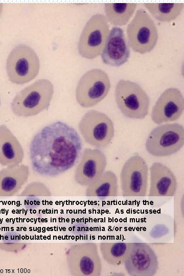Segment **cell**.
Here are the masks:
<instances>
[{"mask_svg":"<svg viewBox=\"0 0 184 276\" xmlns=\"http://www.w3.org/2000/svg\"><path fill=\"white\" fill-rule=\"evenodd\" d=\"M82 142L77 130L61 121L44 126L32 139L29 157L32 169L44 176L56 177L79 161Z\"/></svg>","mask_w":184,"mask_h":276,"instance_id":"1","label":"cell"},{"mask_svg":"<svg viewBox=\"0 0 184 276\" xmlns=\"http://www.w3.org/2000/svg\"><path fill=\"white\" fill-rule=\"evenodd\" d=\"M54 85L40 79L19 91L11 103L13 113L18 117L34 116L48 109L53 97Z\"/></svg>","mask_w":184,"mask_h":276,"instance_id":"2","label":"cell"},{"mask_svg":"<svg viewBox=\"0 0 184 276\" xmlns=\"http://www.w3.org/2000/svg\"><path fill=\"white\" fill-rule=\"evenodd\" d=\"M114 97L118 108L125 117L142 120L148 114L150 98L138 83L119 80L115 87Z\"/></svg>","mask_w":184,"mask_h":276,"instance_id":"3","label":"cell"},{"mask_svg":"<svg viewBox=\"0 0 184 276\" xmlns=\"http://www.w3.org/2000/svg\"><path fill=\"white\" fill-rule=\"evenodd\" d=\"M40 67L36 52L25 44H18L10 51L6 60V72L9 81L17 85L27 83L38 75Z\"/></svg>","mask_w":184,"mask_h":276,"instance_id":"4","label":"cell"},{"mask_svg":"<svg viewBox=\"0 0 184 276\" xmlns=\"http://www.w3.org/2000/svg\"><path fill=\"white\" fill-rule=\"evenodd\" d=\"M68 272L72 276H100L102 264L95 242H77L70 245L66 252Z\"/></svg>","mask_w":184,"mask_h":276,"instance_id":"5","label":"cell"},{"mask_svg":"<svg viewBox=\"0 0 184 276\" xmlns=\"http://www.w3.org/2000/svg\"><path fill=\"white\" fill-rule=\"evenodd\" d=\"M126 33L129 47L141 54L151 52L158 39V30L154 20L142 8L136 11L134 17L128 24Z\"/></svg>","mask_w":184,"mask_h":276,"instance_id":"6","label":"cell"},{"mask_svg":"<svg viewBox=\"0 0 184 276\" xmlns=\"http://www.w3.org/2000/svg\"><path fill=\"white\" fill-rule=\"evenodd\" d=\"M183 145V126L178 123H167L156 127L150 132L145 147L151 155L163 157L176 153Z\"/></svg>","mask_w":184,"mask_h":276,"instance_id":"7","label":"cell"},{"mask_svg":"<svg viewBox=\"0 0 184 276\" xmlns=\"http://www.w3.org/2000/svg\"><path fill=\"white\" fill-rule=\"evenodd\" d=\"M109 26L105 15H92L85 24L77 43L79 55L87 59L100 56L109 33Z\"/></svg>","mask_w":184,"mask_h":276,"instance_id":"8","label":"cell"},{"mask_svg":"<svg viewBox=\"0 0 184 276\" xmlns=\"http://www.w3.org/2000/svg\"><path fill=\"white\" fill-rule=\"evenodd\" d=\"M78 129L85 142L97 148H104L111 142L114 126L111 119L101 111L88 110L81 119Z\"/></svg>","mask_w":184,"mask_h":276,"instance_id":"9","label":"cell"},{"mask_svg":"<svg viewBox=\"0 0 184 276\" xmlns=\"http://www.w3.org/2000/svg\"><path fill=\"white\" fill-rule=\"evenodd\" d=\"M111 83L108 74L100 68H92L80 78L75 90L76 100L83 108L93 107L108 95Z\"/></svg>","mask_w":184,"mask_h":276,"instance_id":"10","label":"cell"},{"mask_svg":"<svg viewBox=\"0 0 184 276\" xmlns=\"http://www.w3.org/2000/svg\"><path fill=\"white\" fill-rule=\"evenodd\" d=\"M148 165L145 159L135 154L124 164L120 173L122 194L125 197L147 195Z\"/></svg>","mask_w":184,"mask_h":276,"instance_id":"11","label":"cell"},{"mask_svg":"<svg viewBox=\"0 0 184 276\" xmlns=\"http://www.w3.org/2000/svg\"><path fill=\"white\" fill-rule=\"evenodd\" d=\"M123 264L131 276H153L158 269L157 257L145 242H131V248Z\"/></svg>","mask_w":184,"mask_h":276,"instance_id":"12","label":"cell"},{"mask_svg":"<svg viewBox=\"0 0 184 276\" xmlns=\"http://www.w3.org/2000/svg\"><path fill=\"white\" fill-rule=\"evenodd\" d=\"M107 164L105 154L101 150L99 149H84L74 171L76 182L87 187L105 171Z\"/></svg>","mask_w":184,"mask_h":276,"instance_id":"13","label":"cell"},{"mask_svg":"<svg viewBox=\"0 0 184 276\" xmlns=\"http://www.w3.org/2000/svg\"><path fill=\"white\" fill-rule=\"evenodd\" d=\"M184 110V98L179 89L170 87L159 96L152 109L151 118L156 124L179 119Z\"/></svg>","mask_w":184,"mask_h":276,"instance_id":"14","label":"cell"},{"mask_svg":"<svg viewBox=\"0 0 184 276\" xmlns=\"http://www.w3.org/2000/svg\"><path fill=\"white\" fill-rule=\"evenodd\" d=\"M101 55L102 62L111 66L119 67L127 62L130 47L122 28L113 27L110 30Z\"/></svg>","mask_w":184,"mask_h":276,"instance_id":"15","label":"cell"},{"mask_svg":"<svg viewBox=\"0 0 184 276\" xmlns=\"http://www.w3.org/2000/svg\"><path fill=\"white\" fill-rule=\"evenodd\" d=\"M150 187L149 196H173L177 182L173 172L166 165L153 163L150 168Z\"/></svg>","mask_w":184,"mask_h":276,"instance_id":"16","label":"cell"},{"mask_svg":"<svg viewBox=\"0 0 184 276\" xmlns=\"http://www.w3.org/2000/svg\"><path fill=\"white\" fill-rule=\"evenodd\" d=\"M30 176L28 165L7 166L0 170V197L15 195L27 181Z\"/></svg>","mask_w":184,"mask_h":276,"instance_id":"17","label":"cell"},{"mask_svg":"<svg viewBox=\"0 0 184 276\" xmlns=\"http://www.w3.org/2000/svg\"><path fill=\"white\" fill-rule=\"evenodd\" d=\"M24 158V149L18 140L6 125H0V165H19Z\"/></svg>","mask_w":184,"mask_h":276,"instance_id":"18","label":"cell"},{"mask_svg":"<svg viewBox=\"0 0 184 276\" xmlns=\"http://www.w3.org/2000/svg\"><path fill=\"white\" fill-rule=\"evenodd\" d=\"M86 187L85 195L87 197L104 198L118 195V178L111 171H105Z\"/></svg>","mask_w":184,"mask_h":276,"instance_id":"19","label":"cell"},{"mask_svg":"<svg viewBox=\"0 0 184 276\" xmlns=\"http://www.w3.org/2000/svg\"><path fill=\"white\" fill-rule=\"evenodd\" d=\"M136 3H105V16L110 24L118 26L126 25L134 14Z\"/></svg>","mask_w":184,"mask_h":276,"instance_id":"20","label":"cell"},{"mask_svg":"<svg viewBox=\"0 0 184 276\" xmlns=\"http://www.w3.org/2000/svg\"><path fill=\"white\" fill-rule=\"evenodd\" d=\"M131 242H100L103 259L108 264L119 266L124 263L131 248Z\"/></svg>","mask_w":184,"mask_h":276,"instance_id":"21","label":"cell"},{"mask_svg":"<svg viewBox=\"0 0 184 276\" xmlns=\"http://www.w3.org/2000/svg\"><path fill=\"white\" fill-rule=\"evenodd\" d=\"M144 5L156 19L161 22H169L176 19L184 7L183 3H144Z\"/></svg>","mask_w":184,"mask_h":276,"instance_id":"22","label":"cell"},{"mask_svg":"<svg viewBox=\"0 0 184 276\" xmlns=\"http://www.w3.org/2000/svg\"><path fill=\"white\" fill-rule=\"evenodd\" d=\"M52 194L50 189L43 183L33 182L28 184L19 196H50Z\"/></svg>","mask_w":184,"mask_h":276,"instance_id":"23","label":"cell"},{"mask_svg":"<svg viewBox=\"0 0 184 276\" xmlns=\"http://www.w3.org/2000/svg\"><path fill=\"white\" fill-rule=\"evenodd\" d=\"M3 4L2 3H0V17L3 12Z\"/></svg>","mask_w":184,"mask_h":276,"instance_id":"24","label":"cell"},{"mask_svg":"<svg viewBox=\"0 0 184 276\" xmlns=\"http://www.w3.org/2000/svg\"><path fill=\"white\" fill-rule=\"evenodd\" d=\"M0 105H1V101H0Z\"/></svg>","mask_w":184,"mask_h":276,"instance_id":"25","label":"cell"}]
</instances>
